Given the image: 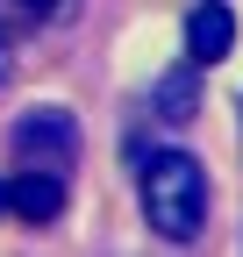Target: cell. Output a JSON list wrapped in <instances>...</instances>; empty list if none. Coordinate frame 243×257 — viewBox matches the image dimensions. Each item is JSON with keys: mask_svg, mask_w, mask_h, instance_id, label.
<instances>
[{"mask_svg": "<svg viewBox=\"0 0 243 257\" xmlns=\"http://www.w3.org/2000/svg\"><path fill=\"white\" fill-rule=\"evenodd\" d=\"M136 200L150 236L165 243H193L207 229V172L193 150L179 143H136Z\"/></svg>", "mask_w": 243, "mask_h": 257, "instance_id": "cell-1", "label": "cell"}, {"mask_svg": "<svg viewBox=\"0 0 243 257\" xmlns=\"http://www.w3.org/2000/svg\"><path fill=\"white\" fill-rule=\"evenodd\" d=\"M0 214H8V179H0Z\"/></svg>", "mask_w": 243, "mask_h": 257, "instance_id": "cell-8", "label": "cell"}, {"mask_svg": "<svg viewBox=\"0 0 243 257\" xmlns=\"http://www.w3.org/2000/svg\"><path fill=\"white\" fill-rule=\"evenodd\" d=\"M15 150L29 157V165H43V172H72V157H79V121H72L65 107H36V114L15 121Z\"/></svg>", "mask_w": 243, "mask_h": 257, "instance_id": "cell-2", "label": "cell"}, {"mask_svg": "<svg viewBox=\"0 0 243 257\" xmlns=\"http://www.w3.org/2000/svg\"><path fill=\"white\" fill-rule=\"evenodd\" d=\"M15 72V43H8V29H0V79Z\"/></svg>", "mask_w": 243, "mask_h": 257, "instance_id": "cell-7", "label": "cell"}, {"mask_svg": "<svg viewBox=\"0 0 243 257\" xmlns=\"http://www.w3.org/2000/svg\"><path fill=\"white\" fill-rule=\"evenodd\" d=\"M72 15H79V0H0V29H50Z\"/></svg>", "mask_w": 243, "mask_h": 257, "instance_id": "cell-6", "label": "cell"}, {"mask_svg": "<svg viewBox=\"0 0 243 257\" xmlns=\"http://www.w3.org/2000/svg\"><path fill=\"white\" fill-rule=\"evenodd\" d=\"M150 107H158V121H193V107H200V64L186 57L179 72H165V79H158V100H150Z\"/></svg>", "mask_w": 243, "mask_h": 257, "instance_id": "cell-5", "label": "cell"}, {"mask_svg": "<svg viewBox=\"0 0 243 257\" xmlns=\"http://www.w3.org/2000/svg\"><path fill=\"white\" fill-rule=\"evenodd\" d=\"M229 50H236V15L222 8V0H200V8L186 15V57L207 72V64H222Z\"/></svg>", "mask_w": 243, "mask_h": 257, "instance_id": "cell-4", "label": "cell"}, {"mask_svg": "<svg viewBox=\"0 0 243 257\" xmlns=\"http://www.w3.org/2000/svg\"><path fill=\"white\" fill-rule=\"evenodd\" d=\"M8 214H22V221H57L65 214V172H43V165H22L15 179H8Z\"/></svg>", "mask_w": 243, "mask_h": 257, "instance_id": "cell-3", "label": "cell"}]
</instances>
